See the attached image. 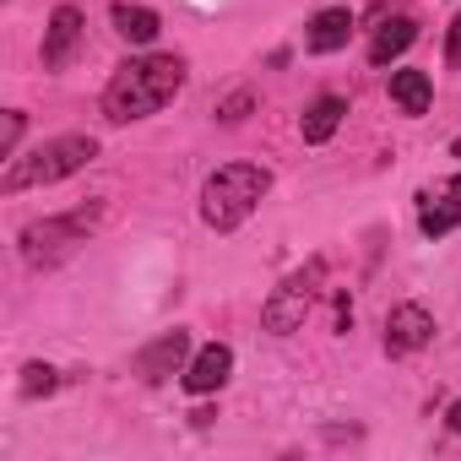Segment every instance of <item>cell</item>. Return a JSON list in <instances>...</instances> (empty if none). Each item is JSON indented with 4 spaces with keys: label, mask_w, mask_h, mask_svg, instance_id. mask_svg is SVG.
Returning <instances> with one entry per match:
<instances>
[{
    "label": "cell",
    "mask_w": 461,
    "mask_h": 461,
    "mask_svg": "<svg viewBox=\"0 0 461 461\" xmlns=\"http://www.w3.org/2000/svg\"><path fill=\"white\" fill-rule=\"evenodd\" d=\"M17 141H23V114L12 109L6 114V136H0V158H17Z\"/></svg>",
    "instance_id": "17"
},
{
    "label": "cell",
    "mask_w": 461,
    "mask_h": 461,
    "mask_svg": "<svg viewBox=\"0 0 461 461\" xmlns=\"http://www.w3.org/2000/svg\"><path fill=\"white\" fill-rule=\"evenodd\" d=\"M55 385H60V375H55L50 364H28V369H23V385H17V391H23V396L33 402V396H50Z\"/></svg>",
    "instance_id": "16"
},
{
    "label": "cell",
    "mask_w": 461,
    "mask_h": 461,
    "mask_svg": "<svg viewBox=\"0 0 461 461\" xmlns=\"http://www.w3.org/2000/svg\"><path fill=\"white\" fill-rule=\"evenodd\" d=\"M456 222H461V185H439V201H434V190L418 195V228H423L429 240L450 234Z\"/></svg>",
    "instance_id": "10"
},
{
    "label": "cell",
    "mask_w": 461,
    "mask_h": 461,
    "mask_svg": "<svg viewBox=\"0 0 461 461\" xmlns=\"http://www.w3.org/2000/svg\"><path fill=\"white\" fill-rule=\"evenodd\" d=\"M412 39H418V23H412L407 12H402V17H385V23L375 28V39H369V60H375V66H391Z\"/></svg>",
    "instance_id": "12"
},
{
    "label": "cell",
    "mask_w": 461,
    "mask_h": 461,
    "mask_svg": "<svg viewBox=\"0 0 461 461\" xmlns=\"http://www.w3.org/2000/svg\"><path fill=\"white\" fill-rule=\"evenodd\" d=\"M429 98H434V87H429L423 71H391V104H396L402 114H423Z\"/></svg>",
    "instance_id": "14"
},
{
    "label": "cell",
    "mask_w": 461,
    "mask_h": 461,
    "mask_svg": "<svg viewBox=\"0 0 461 461\" xmlns=\"http://www.w3.org/2000/svg\"><path fill=\"white\" fill-rule=\"evenodd\" d=\"M82 33H87V23H82V12L77 6H55V17H50V28H44V71H66L71 60H77V50H82Z\"/></svg>",
    "instance_id": "7"
},
{
    "label": "cell",
    "mask_w": 461,
    "mask_h": 461,
    "mask_svg": "<svg viewBox=\"0 0 461 461\" xmlns=\"http://www.w3.org/2000/svg\"><path fill=\"white\" fill-rule=\"evenodd\" d=\"M450 429H456V434H461V402H456V407H450Z\"/></svg>",
    "instance_id": "20"
},
{
    "label": "cell",
    "mask_w": 461,
    "mask_h": 461,
    "mask_svg": "<svg viewBox=\"0 0 461 461\" xmlns=\"http://www.w3.org/2000/svg\"><path fill=\"white\" fill-rule=\"evenodd\" d=\"M245 109H250V98H245V93H240V98H228V104H222V120L234 125V120H245Z\"/></svg>",
    "instance_id": "19"
},
{
    "label": "cell",
    "mask_w": 461,
    "mask_h": 461,
    "mask_svg": "<svg viewBox=\"0 0 461 461\" xmlns=\"http://www.w3.org/2000/svg\"><path fill=\"white\" fill-rule=\"evenodd\" d=\"M109 17H114V33L125 44H152L158 39V12H147V6H114Z\"/></svg>",
    "instance_id": "15"
},
{
    "label": "cell",
    "mask_w": 461,
    "mask_h": 461,
    "mask_svg": "<svg viewBox=\"0 0 461 461\" xmlns=\"http://www.w3.org/2000/svg\"><path fill=\"white\" fill-rule=\"evenodd\" d=\"M104 222V201H82L71 212H55V217H39L23 228V261L28 267H55L66 261L77 245L93 240V228Z\"/></svg>",
    "instance_id": "4"
},
{
    "label": "cell",
    "mask_w": 461,
    "mask_h": 461,
    "mask_svg": "<svg viewBox=\"0 0 461 461\" xmlns=\"http://www.w3.org/2000/svg\"><path fill=\"white\" fill-rule=\"evenodd\" d=\"M93 158H98V141H93V136H55V141L33 147L28 158H12L0 190H6V195H23V190H33V185L71 179V174H82Z\"/></svg>",
    "instance_id": "3"
},
{
    "label": "cell",
    "mask_w": 461,
    "mask_h": 461,
    "mask_svg": "<svg viewBox=\"0 0 461 461\" xmlns=\"http://www.w3.org/2000/svg\"><path fill=\"white\" fill-rule=\"evenodd\" d=\"M179 87H185V60L179 55H136V60H125L109 77V87H104V120L109 125L147 120L163 104H174Z\"/></svg>",
    "instance_id": "1"
},
{
    "label": "cell",
    "mask_w": 461,
    "mask_h": 461,
    "mask_svg": "<svg viewBox=\"0 0 461 461\" xmlns=\"http://www.w3.org/2000/svg\"><path fill=\"white\" fill-rule=\"evenodd\" d=\"M228 375H234V348L206 342V348L185 364V391H190V396H206V391H217Z\"/></svg>",
    "instance_id": "9"
},
{
    "label": "cell",
    "mask_w": 461,
    "mask_h": 461,
    "mask_svg": "<svg viewBox=\"0 0 461 461\" xmlns=\"http://www.w3.org/2000/svg\"><path fill=\"white\" fill-rule=\"evenodd\" d=\"M348 33H353V12L348 6H326V12L310 17V50L315 55H337L348 44Z\"/></svg>",
    "instance_id": "11"
},
{
    "label": "cell",
    "mask_w": 461,
    "mask_h": 461,
    "mask_svg": "<svg viewBox=\"0 0 461 461\" xmlns=\"http://www.w3.org/2000/svg\"><path fill=\"white\" fill-rule=\"evenodd\" d=\"M450 152H456V158H461V136H456V147H450Z\"/></svg>",
    "instance_id": "21"
},
{
    "label": "cell",
    "mask_w": 461,
    "mask_h": 461,
    "mask_svg": "<svg viewBox=\"0 0 461 461\" xmlns=\"http://www.w3.org/2000/svg\"><path fill=\"white\" fill-rule=\"evenodd\" d=\"M342 114H348V104H342L337 93L315 98V104H310V114H304V125H299V131H304V141H310V147L331 141V136H337V125H342Z\"/></svg>",
    "instance_id": "13"
},
{
    "label": "cell",
    "mask_w": 461,
    "mask_h": 461,
    "mask_svg": "<svg viewBox=\"0 0 461 461\" xmlns=\"http://www.w3.org/2000/svg\"><path fill=\"white\" fill-rule=\"evenodd\" d=\"M185 358H190V331H163L158 342H147V348L136 353V375H141L147 385H158V380H168L174 369H185Z\"/></svg>",
    "instance_id": "8"
},
{
    "label": "cell",
    "mask_w": 461,
    "mask_h": 461,
    "mask_svg": "<svg viewBox=\"0 0 461 461\" xmlns=\"http://www.w3.org/2000/svg\"><path fill=\"white\" fill-rule=\"evenodd\" d=\"M267 190H272V174L267 168H256V163H222L201 185V222L217 228V234H234V228L261 206Z\"/></svg>",
    "instance_id": "2"
},
{
    "label": "cell",
    "mask_w": 461,
    "mask_h": 461,
    "mask_svg": "<svg viewBox=\"0 0 461 461\" xmlns=\"http://www.w3.org/2000/svg\"><path fill=\"white\" fill-rule=\"evenodd\" d=\"M321 288H326V256L304 261L299 272H288V277L277 283V294H272V299H267V310H261V326H267L272 337H294V331L310 321V310H315Z\"/></svg>",
    "instance_id": "5"
},
{
    "label": "cell",
    "mask_w": 461,
    "mask_h": 461,
    "mask_svg": "<svg viewBox=\"0 0 461 461\" xmlns=\"http://www.w3.org/2000/svg\"><path fill=\"white\" fill-rule=\"evenodd\" d=\"M429 342H434V315L423 304H396L385 315V353L391 358H407V353H418Z\"/></svg>",
    "instance_id": "6"
},
{
    "label": "cell",
    "mask_w": 461,
    "mask_h": 461,
    "mask_svg": "<svg viewBox=\"0 0 461 461\" xmlns=\"http://www.w3.org/2000/svg\"><path fill=\"white\" fill-rule=\"evenodd\" d=\"M445 60H450V66H461V17L450 23V44H445Z\"/></svg>",
    "instance_id": "18"
}]
</instances>
